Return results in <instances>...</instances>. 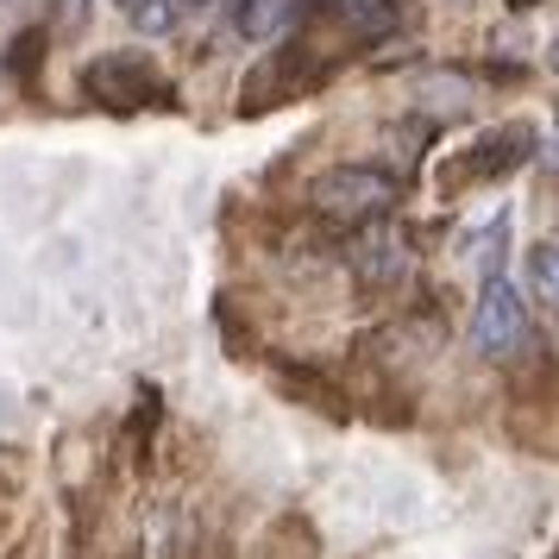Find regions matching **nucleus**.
Segmentation results:
<instances>
[{
	"label": "nucleus",
	"mask_w": 559,
	"mask_h": 559,
	"mask_svg": "<svg viewBox=\"0 0 559 559\" xmlns=\"http://www.w3.org/2000/svg\"><path fill=\"white\" fill-rule=\"evenodd\" d=\"M472 346L484 358H515L528 346V302L509 277H484V296L472 308Z\"/></svg>",
	"instance_id": "39448f33"
},
{
	"label": "nucleus",
	"mask_w": 559,
	"mask_h": 559,
	"mask_svg": "<svg viewBox=\"0 0 559 559\" xmlns=\"http://www.w3.org/2000/svg\"><path fill=\"white\" fill-rule=\"evenodd\" d=\"M534 145H540V132L528 120H503V127H490L484 139H472L465 152H453L433 182H440V195H459V189H484V182H503L515 177L522 164H534Z\"/></svg>",
	"instance_id": "f257e3e1"
},
{
	"label": "nucleus",
	"mask_w": 559,
	"mask_h": 559,
	"mask_svg": "<svg viewBox=\"0 0 559 559\" xmlns=\"http://www.w3.org/2000/svg\"><path fill=\"white\" fill-rule=\"evenodd\" d=\"M120 7H132V0H120Z\"/></svg>",
	"instance_id": "a211bd4d"
},
{
	"label": "nucleus",
	"mask_w": 559,
	"mask_h": 559,
	"mask_svg": "<svg viewBox=\"0 0 559 559\" xmlns=\"http://www.w3.org/2000/svg\"><path fill=\"white\" fill-rule=\"evenodd\" d=\"M534 164H540V170H547V177L559 182V127L547 132V139H540V145H534Z\"/></svg>",
	"instance_id": "ddd939ff"
},
{
	"label": "nucleus",
	"mask_w": 559,
	"mask_h": 559,
	"mask_svg": "<svg viewBox=\"0 0 559 559\" xmlns=\"http://www.w3.org/2000/svg\"><path fill=\"white\" fill-rule=\"evenodd\" d=\"M296 13H302V0H246V7H233V26L252 45H277V38H289Z\"/></svg>",
	"instance_id": "6e6552de"
},
{
	"label": "nucleus",
	"mask_w": 559,
	"mask_h": 559,
	"mask_svg": "<svg viewBox=\"0 0 559 559\" xmlns=\"http://www.w3.org/2000/svg\"><path fill=\"white\" fill-rule=\"evenodd\" d=\"M509 7H515V13H528V7H540V0H509Z\"/></svg>",
	"instance_id": "4468645a"
},
{
	"label": "nucleus",
	"mask_w": 559,
	"mask_h": 559,
	"mask_svg": "<svg viewBox=\"0 0 559 559\" xmlns=\"http://www.w3.org/2000/svg\"><path fill=\"white\" fill-rule=\"evenodd\" d=\"M308 7H328V0H308Z\"/></svg>",
	"instance_id": "f3484780"
},
{
	"label": "nucleus",
	"mask_w": 559,
	"mask_h": 559,
	"mask_svg": "<svg viewBox=\"0 0 559 559\" xmlns=\"http://www.w3.org/2000/svg\"><path fill=\"white\" fill-rule=\"evenodd\" d=\"M554 70H559V45H554Z\"/></svg>",
	"instance_id": "dca6fc26"
},
{
	"label": "nucleus",
	"mask_w": 559,
	"mask_h": 559,
	"mask_svg": "<svg viewBox=\"0 0 559 559\" xmlns=\"http://www.w3.org/2000/svg\"><path fill=\"white\" fill-rule=\"evenodd\" d=\"M127 20L145 38H164V32H177V20H182V0H132L127 7Z\"/></svg>",
	"instance_id": "f8f14e48"
},
{
	"label": "nucleus",
	"mask_w": 559,
	"mask_h": 559,
	"mask_svg": "<svg viewBox=\"0 0 559 559\" xmlns=\"http://www.w3.org/2000/svg\"><path fill=\"white\" fill-rule=\"evenodd\" d=\"M45 51H51V32L45 26H26L13 45H7V76L20 88H38V70H45Z\"/></svg>",
	"instance_id": "1a4fd4ad"
},
{
	"label": "nucleus",
	"mask_w": 559,
	"mask_h": 559,
	"mask_svg": "<svg viewBox=\"0 0 559 559\" xmlns=\"http://www.w3.org/2000/svg\"><path fill=\"white\" fill-rule=\"evenodd\" d=\"M82 95L107 114H145V107H177L170 82L157 76V63L145 51H107L95 63H82Z\"/></svg>",
	"instance_id": "f03ea898"
},
{
	"label": "nucleus",
	"mask_w": 559,
	"mask_h": 559,
	"mask_svg": "<svg viewBox=\"0 0 559 559\" xmlns=\"http://www.w3.org/2000/svg\"><path fill=\"white\" fill-rule=\"evenodd\" d=\"M346 264L365 289H396L408 277V239L390 227V214L378 221H358V233L346 239Z\"/></svg>",
	"instance_id": "423d86ee"
},
{
	"label": "nucleus",
	"mask_w": 559,
	"mask_h": 559,
	"mask_svg": "<svg viewBox=\"0 0 559 559\" xmlns=\"http://www.w3.org/2000/svg\"><path fill=\"white\" fill-rule=\"evenodd\" d=\"M528 296L547 314H559V239H547V246L528 252Z\"/></svg>",
	"instance_id": "9d476101"
},
{
	"label": "nucleus",
	"mask_w": 559,
	"mask_h": 559,
	"mask_svg": "<svg viewBox=\"0 0 559 559\" xmlns=\"http://www.w3.org/2000/svg\"><path fill=\"white\" fill-rule=\"evenodd\" d=\"M328 76V63L308 51V45H296V38H277L271 51H264V63H258L252 76H246V102H239V114H264V107H283V102H302L314 82Z\"/></svg>",
	"instance_id": "20e7f679"
},
{
	"label": "nucleus",
	"mask_w": 559,
	"mask_h": 559,
	"mask_svg": "<svg viewBox=\"0 0 559 559\" xmlns=\"http://www.w3.org/2000/svg\"><path fill=\"white\" fill-rule=\"evenodd\" d=\"M503 239H509V214H497L484 233L465 239V264H472L478 277H497V264H503Z\"/></svg>",
	"instance_id": "9b49d317"
},
{
	"label": "nucleus",
	"mask_w": 559,
	"mask_h": 559,
	"mask_svg": "<svg viewBox=\"0 0 559 559\" xmlns=\"http://www.w3.org/2000/svg\"><path fill=\"white\" fill-rule=\"evenodd\" d=\"M189 7H207V0H182V13H189Z\"/></svg>",
	"instance_id": "2eb2a0df"
},
{
	"label": "nucleus",
	"mask_w": 559,
	"mask_h": 559,
	"mask_svg": "<svg viewBox=\"0 0 559 559\" xmlns=\"http://www.w3.org/2000/svg\"><path fill=\"white\" fill-rule=\"evenodd\" d=\"M321 13L346 38H358V45H378V38H390V32L403 26V0H328Z\"/></svg>",
	"instance_id": "0eeeda50"
},
{
	"label": "nucleus",
	"mask_w": 559,
	"mask_h": 559,
	"mask_svg": "<svg viewBox=\"0 0 559 559\" xmlns=\"http://www.w3.org/2000/svg\"><path fill=\"white\" fill-rule=\"evenodd\" d=\"M308 202H314V214L358 227V221L396 214L403 182L390 177V170H378V164H333V170H321V177L308 182Z\"/></svg>",
	"instance_id": "7ed1b4c3"
}]
</instances>
